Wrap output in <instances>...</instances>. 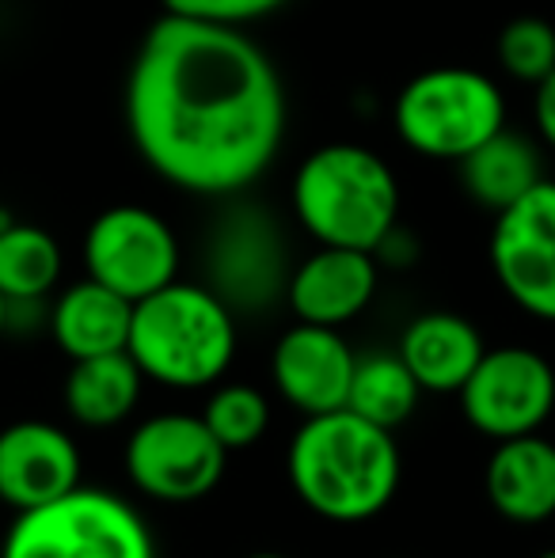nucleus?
Segmentation results:
<instances>
[{
	"label": "nucleus",
	"instance_id": "f257e3e1",
	"mask_svg": "<svg viewBox=\"0 0 555 558\" xmlns=\"http://www.w3.org/2000/svg\"><path fill=\"white\" fill-rule=\"evenodd\" d=\"M126 125L164 183L237 198L278 160L286 88L244 27L164 12L130 65Z\"/></svg>",
	"mask_w": 555,
	"mask_h": 558
},
{
	"label": "nucleus",
	"instance_id": "f03ea898",
	"mask_svg": "<svg viewBox=\"0 0 555 558\" xmlns=\"http://www.w3.org/2000/svg\"><path fill=\"white\" fill-rule=\"evenodd\" d=\"M289 483L316 517L358 524L385 513L400 490V448L393 429L373 426L350 407L309 414L289 445Z\"/></svg>",
	"mask_w": 555,
	"mask_h": 558
},
{
	"label": "nucleus",
	"instance_id": "7ed1b4c3",
	"mask_svg": "<svg viewBox=\"0 0 555 558\" xmlns=\"http://www.w3.org/2000/svg\"><path fill=\"white\" fill-rule=\"evenodd\" d=\"M293 214L324 247L373 251L400 225V183L385 156L354 141H335L301 160L293 175Z\"/></svg>",
	"mask_w": 555,
	"mask_h": 558
},
{
	"label": "nucleus",
	"instance_id": "20e7f679",
	"mask_svg": "<svg viewBox=\"0 0 555 558\" xmlns=\"http://www.w3.org/2000/svg\"><path fill=\"white\" fill-rule=\"evenodd\" d=\"M130 357L168 388H206L221 380L237 353V316L217 289L171 281L134 304Z\"/></svg>",
	"mask_w": 555,
	"mask_h": 558
},
{
	"label": "nucleus",
	"instance_id": "39448f33",
	"mask_svg": "<svg viewBox=\"0 0 555 558\" xmlns=\"http://www.w3.org/2000/svg\"><path fill=\"white\" fill-rule=\"evenodd\" d=\"M393 122L411 153L460 163L472 148L506 130V99L480 69L434 65L400 88Z\"/></svg>",
	"mask_w": 555,
	"mask_h": 558
},
{
	"label": "nucleus",
	"instance_id": "423d86ee",
	"mask_svg": "<svg viewBox=\"0 0 555 558\" xmlns=\"http://www.w3.org/2000/svg\"><path fill=\"white\" fill-rule=\"evenodd\" d=\"M0 558H156V547L134 506L76 486L65 498L23 509Z\"/></svg>",
	"mask_w": 555,
	"mask_h": 558
},
{
	"label": "nucleus",
	"instance_id": "0eeeda50",
	"mask_svg": "<svg viewBox=\"0 0 555 558\" xmlns=\"http://www.w3.org/2000/svg\"><path fill=\"white\" fill-rule=\"evenodd\" d=\"M229 448L214 437L206 418L156 414L141 422L126 445V471L141 494L156 501H194L225 475Z\"/></svg>",
	"mask_w": 555,
	"mask_h": 558
},
{
	"label": "nucleus",
	"instance_id": "6e6552de",
	"mask_svg": "<svg viewBox=\"0 0 555 558\" xmlns=\"http://www.w3.org/2000/svg\"><path fill=\"white\" fill-rule=\"evenodd\" d=\"M84 266L88 278L137 304L179 278V240L153 209L111 206L88 225Z\"/></svg>",
	"mask_w": 555,
	"mask_h": 558
},
{
	"label": "nucleus",
	"instance_id": "1a4fd4ad",
	"mask_svg": "<svg viewBox=\"0 0 555 558\" xmlns=\"http://www.w3.org/2000/svg\"><path fill=\"white\" fill-rule=\"evenodd\" d=\"M464 418L495 441L526 437L548 422L555 407V368L529 345L487 350L457 391Z\"/></svg>",
	"mask_w": 555,
	"mask_h": 558
},
{
	"label": "nucleus",
	"instance_id": "9d476101",
	"mask_svg": "<svg viewBox=\"0 0 555 558\" xmlns=\"http://www.w3.org/2000/svg\"><path fill=\"white\" fill-rule=\"evenodd\" d=\"M491 270L521 312L555 324V183L541 179L510 209L495 214Z\"/></svg>",
	"mask_w": 555,
	"mask_h": 558
},
{
	"label": "nucleus",
	"instance_id": "9b49d317",
	"mask_svg": "<svg viewBox=\"0 0 555 558\" xmlns=\"http://www.w3.org/2000/svg\"><path fill=\"white\" fill-rule=\"evenodd\" d=\"M214 286L229 304L260 308L270 296L286 293V243L278 225L260 206H237L214 232L209 247Z\"/></svg>",
	"mask_w": 555,
	"mask_h": 558
},
{
	"label": "nucleus",
	"instance_id": "f8f14e48",
	"mask_svg": "<svg viewBox=\"0 0 555 558\" xmlns=\"http://www.w3.org/2000/svg\"><path fill=\"white\" fill-rule=\"evenodd\" d=\"M358 357L335 327L324 324H297L278 338L270 373L286 403L301 414H327L342 411L350 399Z\"/></svg>",
	"mask_w": 555,
	"mask_h": 558
},
{
	"label": "nucleus",
	"instance_id": "ddd939ff",
	"mask_svg": "<svg viewBox=\"0 0 555 558\" xmlns=\"http://www.w3.org/2000/svg\"><path fill=\"white\" fill-rule=\"evenodd\" d=\"M81 486V452L50 422H15L0 434V501L35 509Z\"/></svg>",
	"mask_w": 555,
	"mask_h": 558
},
{
	"label": "nucleus",
	"instance_id": "4468645a",
	"mask_svg": "<svg viewBox=\"0 0 555 558\" xmlns=\"http://www.w3.org/2000/svg\"><path fill=\"white\" fill-rule=\"evenodd\" d=\"M381 281V263L373 251L324 247L309 255L286 281V301L304 324L342 327L370 308Z\"/></svg>",
	"mask_w": 555,
	"mask_h": 558
},
{
	"label": "nucleus",
	"instance_id": "2eb2a0df",
	"mask_svg": "<svg viewBox=\"0 0 555 558\" xmlns=\"http://www.w3.org/2000/svg\"><path fill=\"white\" fill-rule=\"evenodd\" d=\"M487 498L506 521L541 524L555 517V445L536 434L498 441L487 460Z\"/></svg>",
	"mask_w": 555,
	"mask_h": 558
},
{
	"label": "nucleus",
	"instance_id": "dca6fc26",
	"mask_svg": "<svg viewBox=\"0 0 555 558\" xmlns=\"http://www.w3.org/2000/svg\"><path fill=\"white\" fill-rule=\"evenodd\" d=\"M396 353L408 361V368L415 373L422 391L449 396V391L464 388L468 376L475 373V365H480L487 350H483L480 331L464 316L426 312V316L408 324Z\"/></svg>",
	"mask_w": 555,
	"mask_h": 558
},
{
	"label": "nucleus",
	"instance_id": "f3484780",
	"mask_svg": "<svg viewBox=\"0 0 555 558\" xmlns=\"http://www.w3.org/2000/svg\"><path fill=\"white\" fill-rule=\"evenodd\" d=\"M130 324H134V301L96 278L69 286L50 312V331L73 361L126 350Z\"/></svg>",
	"mask_w": 555,
	"mask_h": 558
},
{
	"label": "nucleus",
	"instance_id": "a211bd4d",
	"mask_svg": "<svg viewBox=\"0 0 555 558\" xmlns=\"http://www.w3.org/2000/svg\"><path fill=\"white\" fill-rule=\"evenodd\" d=\"M544 179L541 148L529 137L510 130H498L480 148L460 160V183L468 198L480 202L491 214H503L514 202H521Z\"/></svg>",
	"mask_w": 555,
	"mask_h": 558
},
{
	"label": "nucleus",
	"instance_id": "6ab92c4d",
	"mask_svg": "<svg viewBox=\"0 0 555 558\" xmlns=\"http://www.w3.org/2000/svg\"><path fill=\"white\" fill-rule=\"evenodd\" d=\"M141 365L130 350L73 361L65 380V407L81 426L107 429L130 418L141 399Z\"/></svg>",
	"mask_w": 555,
	"mask_h": 558
},
{
	"label": "nucleus",
	"instance_id": "aec40b11",
	"mask_svg": "<svg viewBox=\"0 0 555 558\" xmlns=\"http://www.w3.org/2000/svg\"><path fill=\"white\" fill-rule=\"evenodd\" d=\"M419 396L422 388L415 373L400 353H370V357H358L347 407L373 426L396 429L415 414Z\"/></svg>",
	"mask_w": 555,
	"mask_h": 558
},
{
	"label": "nucleus",
	"instance_id": "412c9836",
	"mask_svg": "<svg viewBox=\"0 0 555 558\" xmlns=\"http://www.w3.org/2000/svg\"><path fill=\"white\" fill-rule=\"evenodd\" d=\"M61 278V247L46 228L0 225V293L8 301H43Z\"/></svg>",
	"mask_w": 555,
	"mask_h": 558
},
{
	"label": "nucleus",
	"instance_id": "4be33fe9",
	"mask_svg": "<svg viewBox=\"0 0 555 558\" xmlns=\"http://www.w3.org/2000/svg\"><path fill=\"white\" fill-rule=\"evenodd\" d=\"M202 418L214 429L217 441L229 448V452H237V448H252L267 434L270 403L252 384H229V388H217L214 396H209Z\"/></svg>",
	"mask_w": 555,
	"mask_h": 558
},
{
	"label": "nucleus",
	"instance_id": "5701e85b",
	"mask_svg": "<svg viewBox=\"0 0 555 558\" xmlns=\"http://www.w3.org/2000/svg\"><path fill=\"white\" fill-rule=\"evenodd\" d=\"M498 65L521 84H541L555 69V27L541 15L510 20L498 35Z\"/></svg>",
	"mask_w": 555,
	"mask_h": 558
},
{
	"label": "nucleus",
	"instance_id": "b1692460",
	"mask_svg": "<svg viewBox=\"0 0 555 558\" xmlns=\"http://www.w3.org/2000/svg\"><path fill=\"white\" fill-rule=\"evenodd\" d=\"M289 0H164V12L191 15V20L229 23V27H248L267 15L281 12Z\"/></svg>",
	"mask_w": 555,
	"mask_h": 558
},
{
	"label": "nucleus",
	"instance_id": "393cba45",
	"mask_svg": "<svg viewBox=\"0 0 555 558\" xmlns=\"http://www.w3.org/2000/svg\"><path fill=\"white\" fill-rule=\"evenodd\" d=\"M373 255H377L381 266H393V270H403V266H411L419 258V240L408 232V228H388L385 240L373 247Z\"/></svg>",
	"mask_w": 555,
	"mask_h": 558
},
{
	"label": "nucleus",
	"instance_id": "a878e982",
	"mask_svg": "<svg viewBox=\"0 0 555 558\" xmlns=\"http://www.w3.org/2000/svg\"><path fill=\"white\" fill-rule=\"evenodd\" d=\"M533 118H536V130H541L544 145L555 148V69L536 84V96H533Z\"/></svg>",
	"mask_w": 555,
	"mask_h": 558
},
{
	"label": "nucleus",
	"instance_id": "bb28decb",
	"mask_svg": "<svg viewBox=\"0 0 555 558\" xmlns=\"http://www.w3.org/2000/svg\"><path fill=\"white\" fill-rule=\"evenodd\" d=\"M8 331V296L0 293V335Z\"/></svg>",
	"mask_w": 555,
	"mask_h": 558
},
{
	"label": "nucleus",
	"instance_id": "cd10ccee",
	"mask_svg": "<svg viewBox=\"0 0 555 558\" xmlns=\"http://www.w3.org/2000/svg\"><path fill=\"white\" fill-rule=\"evenodd\" d=\"M248 558H286V555H270V551H263V555H248Z\"/></svg>",
	"mask_w": 555,
	"mask_h": 558
},
{
	"label": "nucleus",
	"instance_id": "c85d7f7f",
	"mask_svg": "<svg viewBox=\"0 0 555 558\" xmlns=\"http://www.w3.org/2000/svg\"><path fill=\"white\" fill-rule=\"evenodd\" d=\"M541 558H555V551H544V555H541Z\"/></svg>",
	"mask_w": 555,
	"mask_h": 558
},
{
	"label": "nucleus",
	"instance_id": "c756f323",
	"mask_svg": "<svg viewBox=\"0 0 555 558\" xmlns=\"http://www.w3.org/2000/svg\"><path fill=\"white\" fill-rule=\"evenodd\" d=\"M0 225H4V214H0Z\"/></svg>",
	"mask_w": 555,
	"mask_h": 558
}]
</instances>
